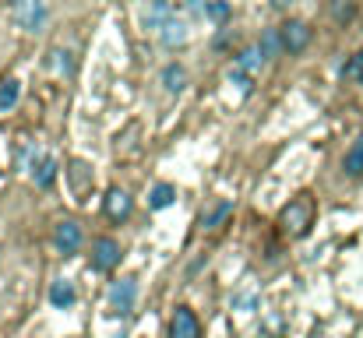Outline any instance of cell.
<instances>
[{
    "mask_svg": "<svg viewBox=\"0 0 363 338\" xmlns=\"http://www.w3.org/2000/svg\"><path fill=\"white\" fill-rule=\"evenodd\" d=\"M162 43L173 50V46H184L187 43V25L184 21H169L166 28H162Z\"/></svg>",
    "mask_w": 363,
    "mask_h": 338,
    "instance_id": "15",
    "label": "cell"
},
{
    "mask_svg": "<svg viewBox=\"0 0 363 338\" xmlns=\"http://www.w3.org/2000/svg\"><path fill=\"white\" fill-rule=\"evenodd\" d=\"M103 208H106V215L113 219V222H123L127 215H130V208H134V201H130V194L121 191V187H113L110 194H106V201H103Z\"/></svg>",
    "mask_w": 363,
    "mask_h": 338,
    "instance_id": "8",
    "label": "cell"
},
{
    "mask_svg": "<svg viewBox=\"0 0 363 338\" xmlns=\"http://www.w3.org/2000/svg\"><path fill=\"white\" fill-rule=\"evenodd\" d=\"M134 300H138V282H134V278L113 282V289H110V307H113L117 317H127V314L134 310Z\"/></svg>",
    "mask_w": 363,
    "mask_h": 338,
    "instance_id": "4",
    "label": "cell"
},
{
    "mask_svg": "<svg viewBox=\"0 0 363 338\" xmlns=\"http://www.w3.org/2000/svg\"><path fill=\"white\" fill-rule=\"evenodd\" d=\"M279 225H282V232H286V236H293V240L307 236V232H311V225H314V201H311L307 194L293 198V201L282 208Z\"/></svg>",
    "mask_w": 363,
    "mask_h": 338,
    "instance_id": "1",
    "label": "cell"
},
{
    "mask_svg": "<svg viewBox=\"0 0 363 338\" xmlns=\"http://www.w3.org/2000/svg\"><path fill=\"white\" fill-rule=\"evenodd\" d=\"M74 300H78V293H74V286H71L67 278H60V282L50 286V303H53V307L67 310V307H74Z\"/></svg>",
    "mask_w": 363,
    "mask_h": 338,
    "instance_id": "9",
    "label": "cell"
},
{
    "mask_svg": "<svg viewBox=\"0 0 363 338\" xmlns=\"http://www.w3.org/2000/svg\"><path fill=\"white\" fill-rule=\"evenodd\" d=\"M18 96H21V85H18L14 78H4V81H0V110H14Z\"/></svg>",
    "mask_w": 363,
    "mask_h": 338,
    "instance_id": "17",
    "label": "cell"
},
{
    "mask_svg": "<svg viewBox=\"0 0 363 338\" xmlns=\"http://www.w3.org/2000/svg\"><path fill=\"white\" fill-rule=\"evenodd\" d=\"M89 180H92V169H89L85 162H71V184H74V191H78V194L89 187Z\"/></svg>",
    "mask_w": 363,
    "mask_h": 338,
    "instance_id": "18",
    "label": "cell"
},
{
    "mask_svg": "<svg viewBox=\"0 0 363 338\" xmlns=\"http://www.w3.org/2000/svg\"><path fill=\"white\" fill-rule=\"evenodd\" d=\"M272 4H275V7H286V4H293V0H272Z\"/></svg>",
    "mask_w": 363,
    "mask_h": 338,
    "instance_id": "26",
    "label": "cell"
},
{
    "mask_svg": "<svg viewBox=\"0 0 363 338\" xmlns=\"http://www.w3.org/2000/svg\"><path fill=\"white\" fill-rule=\"evenodd\" d=\"M279 32H282L286 53H303L307 43H311V25H307V21H286Z\"/></svg>",
    "mask_w": 363,
    "mask_h": 338,
    "instance_id": "6",
    "label": "cell"
},
{
    "mask_svg": "<svg viewBox=\"0 0 363 338\" xmlns=\"http://www.w3.org/2000/svg\"><path fill=\"white\" fill-rule=\"evenodd\" d=\"M173 201H177V187L159 184V187L152 191V198H148V208H152V212H162V208H169Z\"/></svg>",
    "mask_w": 363,
    "mask_h": 338,
    "instance_id": "13",
    "label": "cell"
},
{
    "mask_svg": "<svg viewBox=\"0 0 363 338\" xmlns=\"http://www.w3.org/2000/svg\"><path fill=\"white\" fill-rule=\"evenodd\" d=\"M169 338H201V325L194 317V310L187 307H177L173 317H169Z\"/></svg>",
    "mask_w": 363,
    "mask_h": 338,
    "instance_id": "5",
    "label": "cell"
},
{
    "mask_svg": "<svg viewBox=\"0 0 363 338\" xmlns=\"http://www.w3.org/2000/svg\"><path fill=\"white\" fill-rule=\"evenodd\" d=\"M121 243L117 240H110V236H99L96 243H92V268L96 271H113L117 264H121Z\"/></svg>",
    "mask_w": 363,
    "mask_h": 338,
    "instance_id": "2",
    "label": "cell"
},
{
    "mask_svg": "<svg viewBox=\"0 0 363 338\" xmlns=\"http://www.w3.org/2000/svg\"><path fill=\"white\" fill-rule=\"evenodd\" d=\"M53 176H57V162H53V159H43V162H39V173H35V184H39V187H50Z\"/></svg>",
    "mask_w": 363,
    "mask_h": 338,
    "instance_id": "19",
    "label": "cell"
},
{
    "mask_svg": "<svg viewBox=\"0 0 363 338\" xmlns=\"http://www.w3.org/2000/svg\"><path fill=\"white\" fill-rule=\"evenodd\" d=\"M257 50H261V57H264V60H272V57H279V53H286V43H282V32H279V28H268V32L261 35V43H257Z\"/></svg>",
    "mask_w": 363,
    "mask_h": 338,
    "instance_id": "10",
    "label": "cell"
},
{
    "mask_svg": "<svg viewBox=\"0 0 363 338\" xmlns=\"http://www.w3.org/2000/svg\"><path fill=\"white\" fill-rule=\"evenodd\" d=\"M14 21H18V28H25V32H35L43 21H46V7H43V0H14Z\"/></svg>",
    "mask_w": 363,
    "mask_h": 338,
    "instance_id": "3",
    "label": "cell"
},
{
    "mask_svg": "<svg viewBox=\"0 0 363 338\" xmlns=\"http://www.w3.org/2000/svg\"><path fill=\"white\" fill-rule=\"evenodd\" d=\"M187 7H191V11H201V0H187Z\"/></svg>",
    "mask_w": 363,
    "mask_h": 338,
    "instance_id": "25",
    "label": "cell"
},
{
    "mask_svg": "<svg viewBox=\"0 0 363 338\" xmlns=\"http://www.w3.org/2000/svg\"><path fill=\"white\" fill-rule=\"evenodd\" d=\"M230 212H233V201H219V205H212V208L201 215V225H205V229H219V225L230 219Z\"/></svg>",
    "mask_w": 363,
    "mask_h": 338,
    "instance_id": "12",
    "label": "cell"
},
{
    "mask_svg": "<svg viewBox=\"0 0 363 338\" xmlns=\"http://www.w3.org/2000/svg\"><path fill=\"white\" fill-rule=\"evenodd\" d=\"M53 243H57L60 254H74V250L82 247V225L74 222V219L57 222V229H53Z\"/></svg>",
    "mask_w": 363,
    "mask_h": 338,
    "instance_id": "7",
    "label": "cell"
},
{
    "mask_svg": "<svg viewBox=\"0 0 363 338\" xmlns=\"http://www.w3.org/2000/svg\"><path fill=\"white\" fill-rule=\"evenodd\" d=\"M261 64H264V57H261V50H257V46L243 50L240 57H237V71H243V74H254Z\"/></svg>",
    "mask_w": 363,
    "mask_h": 338,
    "instance_id": "16",
    "label": "cell"
},
{
    "mask_svg": "<svg viewBox=\"0 0 363 338\" xmlns=\"http://www.w3.org/2000/svg\"><path fill=\"white\" fill-rule=\"evenodd\" d=\"M332 18H335V21H350V18H353V4H350V0H335V4H332Z\"/></svg>",
    "mask_w": 363,
    "mask_h": 338,
    "instance_id": "22",
    "label": "cell"
},
{
    "mask_svg": "<svg viewBox=\"0 0 363 338\" xmlns=\"http://www.w3.org/2000/svg\"><path fill=\"white\" fill-rule=\"evenodd\" d=\"M162 89H166V92H184V89H187V71H184L180 64L162 67Z\"/></svg>",
    "mask_w": 363,
    "mask_h": 338,
    "instance_id": "11",
    "label": "cell"
},
{
    "mask_svg": "<svg viewBox=\"0 0 363 338\" xmlns=\"http://www.w3.org/2000/svg\"><path fill=\"white\" fill-rule=\"evenodd\" d=\"M205 14H208L212 21L223 25V21L230 18V4H226V0H212V4H205Z\"/></svg>",
    "mask_w": 363,
    "mask_h": 338,
    "instance_id": "20",
    "label": "cell"
},
{
    "mask_svg": "<svg viewBox=\"0 0 363 338\" xmlns=\"http://www.w3.org/2000/svg\"><path fill=\"white\" fill-rule=\"evenodd\" d=\"M342 166H346V173H350V176H360L363 173V134L353 141V148L346 152V162H342Z\"/></svg>",
    "mask_w": 363,
    "mask_h": 338,
    "instance_id": "14",
    "label": "cell"
},
{
    "mask_svg": "<svg viewBox=\"0 0 363 338\" xmlns=\"http://www.w3.org/2000/svg\"><path fill=\"white\" fill-rule=\"evenodd\" d=\"M230 81H233V85H240V92H243V96H247V92H250V78H247V74H243V71H237V67H233V71H230Z\"/></svg>",
    "mask_w": 363,
    "mask_h": 338,
    "instance_id": "23",
    "label": "cell"
},
{
    "mask_svg": "<svg viewBox=\"0 0 363 338\" xmlns=\"http://www.w3.org/2000/svg\"><path fill=\"white\" fill-rule=\"evenodd\" d=\"M346 78H353V81H363V50L350 57V64H346Z\"/></svg>",
    "mask_w": 363,
    "mask_h": 338,
    "instance_id": "21",
    "label": "cell"
},
{
    "mask_svg": "<svg viewBox=\"0 0 363 338\" xmlns=\"http://www.w3.org/2000/svg\"><path fill=\"white\" fill-rule=\"evenodd\" d=\"M57 57H60V71H64V74H71V71H74V64H71V53H57Z\"/></svg>",
    "mask_w": 363,
    "mask_h": 338,
    "instance_id": "24",
    "label": "cell"
}]
</instances>
